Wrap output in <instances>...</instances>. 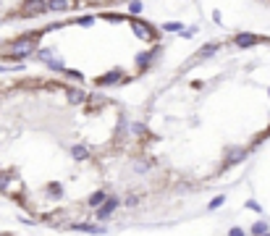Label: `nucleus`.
<instances>
[{
    "label": "nucleus",
    "instance_id": "1",
    "mask_svg": "<svg viewBox=\"0 0 270 236\" xmlns=\"http://www.w3.org/2000/svg\"><path fill=\"white\" fill-rule=\"evenodd\" d=\"M37 42H40V34H24V37H18V40L5 45V50H8L14 58H27L29 53H34Z\"/></svg>",
    "mask_w": 270,
    "mask_h": 236
},
{
    "label": "nucleus",
    "instance_id": "2",
    "mask_svg": "<svg viewBox=\"0 0 270 236\" xmlns=\"http://www.w3.org/2000/svg\"><path fill=\"white\" fill-rule=\"evenodd\" d=\"M118 207H121V200H118V197H108V200L97 207V220H108Z\"/></svg>",
    "mask_w": 270,
    "mask_h": 236
},
{
    "label": "nucleus",
    "instance_id": "3",
    "mask_svg": "<svg viewBox=\"0 0 270 236\" xmlns=\"http://www.w3.org/2000/svg\"><path fill=\"white\" fill-rule=\"evenodd\" d=\"M124 79H126L124 71H121V68H113V71L97 76V79H95V84H97V87H111V84H121Z\"/></svg>",
    "mask_w": 270,
    "mask_h": 236
},
{
    "label": "nucleus",
    "instance_id": "4",
    "mask_svg": "<svg viewBox=\"0 0 270 236\" xmlns=\"http://www.w3.org/2000/svg\"><path fill=\"white\" fill-rule=\"evenodd\" d=\"M131 29H134V34L142 37L144 42H152V40H155V31H152V27H147L142 18H131Z\"/></svg>",
    "mask_w": 270,
    "mask_h": 236
},
{
    "label": "nucleus",
    "instance_id": "5",
    "mask_svg": "<svg viewBox=\"0 0 270 236\" xmlns=\"http://www.w3.org/2000/svg\"><path fill=\"white\" fill-rule=\"evenodd\" d=\"M71 231H76V234H97V236H102V234H108V228L97 226V223H74Z\"/></svg>",
    "mask_w": 270,
    "mask_h": 236
},
{
    "label": "nucleus",
    "instance_id": "6",
    "mask_svg": "<svg viewBox=\"0 0 270 236\" xmlns=\"http://www.w3.org/2000/svg\"><path fill=\"white\" fill-rule=\"evenodd\" d=\"M234 42L239 45V47H252V45L262 42V37H257V34H249V31H241V34H236V37H234Z\"/></svg>",
    "mask_w": 270,
    "mask_h": 236
},
{
    "label": "nucleus",
    "instance_id": "7",
    "mask_svg": "<svg viewBox=\"0 0 270 236\" xmlns=\"http://www.w3.org/2000/svg\"><path fill=\"white\" fill-rule=\"evenodd\" d=\"M155 55H158V47L147 50V53H139V55H137V68H142V71H144V68L152 63V58H155Z\"/></svg>",
    "mask_w": 270,
    "mask_h": 236
},
{
    "label": "nucleus",
    "instance_id": "8",
    "mask_svg": "<svg viewBox=\"0 0 270 236\" xmlns=\"http://www.w3.org/2000/svg\"><path fill=\"white\" fill-rule=\"evenodd\" d=\"M244 157H247V150L234 147V150H228V155H226V165H236L239 160H244Z\"/></svg>",
    "mask_w": 270,
    "mask_h": 236
},
{
    "label": "nucleus",
    "instance_id": "9",
    "mask_svg": "<svg viewBox=\"0 0 270 236\" xmlns=\"http://www.w3.org/2000/svg\"><path fill=\"white\" fill-rule=\"evenodd\" d=\"M108 200V194L105 192H102V189H97V192H92V194H89V200H87V205L89 207H95V210H97L100 205H102V202H105Z\"/></svg>",
    "mask_w": 270,
    "mask_h": 236
},
{
    "label": "nucleus",
    "instance_id": "10",
    "mask_svg": "<svg viewBox=\"0 0 270 236\" xmlns=\"http://www.w3.org/2000/svg\"><path fill=\"white\" fill-rule=\"evenodd\" d=\"M249 234L252 236H265V234H270V226H268V220H257L252 228H249Z\"/></svg>",
    "mask_w": 270,
    "mask_h": 236
},
{
    "label": "nucleus",
    "instance_id": "11",
    "mask_svg": "<svg viewBox=\"0 0 270 236\" xmlns=\"http://www.w3.org/2000/svg\"><path fill=\"white\" fill-rule=\"evenodd\" d=\"M66 97H68V103H71V105H79V103H84V100H87V94L81 92V89H68Z\"/></svg>",
    "mask_w": 270,
    "mask_h": 236
},
{
    "label": "nucleus",
    "instance_id": "12",
    "mask_svg": "<svg viewBox=\"0 0 270 236\" xmlns=\"http://www.w3.org/2000/svg\"><path fill=\"white\" fill-rule=\"evenodd\" d=\"M218 47H221V45H218V42H213V45H205V47L202 50H199V58H213V55L218 53Z\"/></svg>",
    "mask_w": 270,
    "mask_h": 236
},
{
    "label": "nucleus",
    "instance_id": "13",
    "mask_svg": "<svg viewBox=\"0 0 270 236\" xmlns=\"http://www.w3.org/2000/svg\"><path fill=\"white\" fill-rule=\"evenodd\" d=\"M71 155L76 157V160H87V157H89V150L84 147V144H74V147H71Z\"/></svg>",
    "mask_w": 270,
    "mask_h": 236
},
{
    "label": "nucleus",
    "instance_id": "14",
    "mask_svg": "<svg viewBox=\"0 0 270 236\" xmlns=\"http://www.w3.org/2000/svg\"><path fill=\"white\" fill-rule=\"evenodd\" d=\"M48 68H53V71H66V66H63L61 58H50L48 61Z\"/></svg>",
    "mask_w": 270,
    "mask_h": 236
},
{
    "label": "nucleus",
    "instance_id": "15",
    "mask_svg": "<svg viewBox=\"0 0 270 236\" xmlns=\"http://www.w3.org/2000/svg\"><path fill=\"white\" fill-rule=\"evenodd\" d=\"M223 202H226V194H218V197H213V200H210V205H207V210H218L223 205Z\"/></svg>",
    "mask_w": 270,
    "mask_h": 236
},
{
    "label": "nucleus",
    "instance_id": "16",
    "mask_svg": "<svg viewBox=\"0 0 270 236\" xmlns=\"http://www.w3.org/2000/svg\"><path fill=\"white\" fill-rule=\"evenodd\" d=\"M48 194L50 197H63V187H61V184H50V187H48Z\"/></svg>",
    "mask_w": 270,
    "mask_h": 236
},
{
    "label": "nucleus",
    "instance_id": "17",
    "mask_svg": "<svg viewBox=\"0 0 270 236\" xmlns=\"http://www.w3.org/2000/svg\"><path fill=\"white\" fill-rule=\"evenodd\" d=\"M163 31H181V21H168V24H163Z\"/></svg>",
    "mask_w": 270,
    "mask_h": 236
},
{
    "label": "nucleus",
    "instance_id": "18",
    "mask_svg": "<svg viewBox=\"0 0 270 236\" xmlns=\"http://www.w3.org/2000/svg\"><path fill=\"white\" fill-rule=\"evenodd\" d=\"M76 24H79V27H92V24H95V16H84V18H76Z\"/></svg>",
    "mask_w": 270,
    "mask_h": 236
},
{
    "label": "nucleus",
    "instance_id": "19",
    "mask_svg": "<svg viewBox=\"0 0 270 236\" xmlns=\"http://www.w3.org/2000/svg\"><path fill=\"white\" fill-rule=\"evenodd\" d=\"M45 8H53V11H66L68 3H45Z\"/></svg>",
    "mask_w": 270,
    "mask_h": 236
},
{
    "label": "nucleus",
    "instance_id": "20",
    "mask_svg": "<svg viewBox=\"0 0 270 236\" xmlns=\"http://www.w3.org/2000/svg\"><path fill=\"white\" fill-rule=\"evenodd\" d=\"M8 178H11V173H0V192L8 189Z\"/></svg>",
    "mask_w": 270,
    "mask_h": 236
},
{
    "label": "nucleus",
    "instance_id": "21",
    "mask_svg": "<svg viewBox=\"0 0 270 236\" xmlns=\"http://www.w3.org/2000/svg\"><path fill=\"white\" fill-rule=\"evenodd\" d=\"M142 8H144L142 3H131V5H128V14H134V16H137V14H142Z\"/></svg>",
    "mask_w": 270,
    "mask_h": 236
},
{
    "label": "nucleus",
    "instance_id": "22",
    "mask_svg": "<svg viewBox=\"0 0 270 236\" xmlns=\"http://www.w3.org/2000/svg\"><path fill=\"white\" fill-rule=\"evenodd\" d=\"M247 207L254 210V213H262V207H260V202H257V200H247Z\"/></svg>",
    "mask_w": 270,
    "mask_h": 236
},
{
    "label": "nucleus",
    "instance_id": "23",
    "mask_svg": "<svg viewBox=\"0 0 270 236\" xmlns=\"http://www.w3.org/2000/svg\"><path fill=\"white\" fill-rule=\"evenodd\" d=\"M40 58H42L45 63H48L50 58H53V50H48V47H45V50H40Z\"/></svg>",
    "mask_w": 270,
    "mask_h": 236
},
{
    "label": "nucleus",
    "instance_id": "24",
    "mask_svg": "<svg viewBox=\"0 0 270 236\" xmlns=\"http://www.w3.org/2000/svg\"><path fill=\"white\" fill-rule=\"evenodd\" d=\"M126 205H128V207L139 205V197H137V194H128V197H126Z\"/></svg>",
    "mask_w": 270,
    "mask_h": 236
},
{
    "label": "nucleus",
    "instance_id": "25",
    "mask_svg": "<svg viewBox=\"0 0 270 236\" xmlns=\"http://www.w3.org/2000/svg\"><path fill=\"white\" fill-rule=\"evenodd\" d=\"M131 134H144V124H139V121L131 124Z\"/></svg>",
    "mask_w": 270,
    "mask_h": 236
},
{
    "label": "nucleus",
    "instance_id": "26",
    "mask_svg": "<svg viewBox=\"0 0 270 236\" xmlns=\"http://www.w3.org/2000/svg\"><path fill=\"white\" fill-rule=\"evenodd\" d=\"M228 236H247V234H244V228L234 226V228H228Z\"/></svg>",
    "mask_w": 270,
    "mask_h": 236
},
{
    "label": "nucleus",
    "instance_id": "27",
    "mask_svg": "<svg viewBox=\"0 0 270 236\" xmlns=\"http://www.w3.org/2000/svg\"><path fill=\"white\" fill-rule=\"evenodd\" d=\"M63 74H66V76H71V79H76V81L81 79V74H79V71H74V68H66V71H63Z\"/></svg>",
    "mask_w": 270,
    "mask_h": 236
},
{
    "label": "nucleus",
    "instance_id": "28",
    "mask_svg": "<svg viewBox=\"0 0 270 236\" xmlns=\"http://www.w3.org/2000/svg\"><path fill=\"white\" fill-rule=\"evenodd\" d=\"M14 68H24L21 63H16V66H3V63H0V71H14Z\"/></svg>",
    "mask_w": 270,
    "mask_h": 236
},
{
    "label": "nucleus",
    "instance_id": "29",
    "mask_svg": "<svg viewBox=\"0 0 270 236\" xmlns=\"http://www.w3.org/2000/svg\"><path fill=\"white\" fill-rule=\"evenodd\" d=\"M134 171H137V173H144V171H147V163H137V165H134Z\"/></svg>",
    "mask_w": 270,
    "mask_h": 236
},
{
    "label": "nucleus",
    "instance_id": "30",
    "mask_svg": "<svg viewBox=\"0 0 270 236\" xmlns=\"http://www.w3.org/2000/svg\"><path fill=\"white\" fill-rule=\"evenodd\" d=\"M268 94H270V89H268Z\"/></svg>",
    "mask_w": 270,
    "mask_h": 236
},
{
    "label": "nucleus",
    "instance_id": "31",
    "mask_svg": "<svg viewBox=\"0 0 270 236\" xmlns=\"http://www.w3.org/2000/svg\"><path fill=\"white\" fill-rule=\"evenodd\" d=\"M265 236H270V234H265Z\"/></svg>",
    "mask_w": 270,
    "mask_h": 236
}]
</instances>
